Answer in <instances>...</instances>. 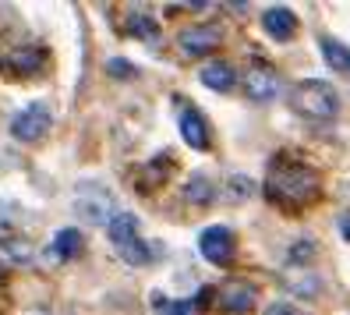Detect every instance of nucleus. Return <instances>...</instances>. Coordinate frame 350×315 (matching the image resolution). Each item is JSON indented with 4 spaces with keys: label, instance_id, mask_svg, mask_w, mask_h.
<instances>
[{
    "label": "nucleus",
    "instance_id": "obj_6",
    "mask_svg": "<svg viewBox=\"0 0 350 315\" xmlns=\"http://www.w3.org/2000/svg\"><path fill=\"white\" fill-rule=\"evenodd\" d=\"M180 107H177V124H180V138L188 142V149H195V153H205L209 149V124H205V117H202V110L198 107H191V103H184V99H177Z\"/></svg>",
    "mask_w": 350,
    "mask_h": 315
},
{
    "label": "nucleus",
    "instance_id": "obj_22",
    "mask_svg": "<svg viewBox=\"0 0 350 315\" xmlns=\"http://www.w3.org/2000/svg\"><path fill=\"white\" fill-rule=\"evenodd\" d=\"M312 251H315L312 241H297V248L291 251V259H294V262H297V259H312Z\"/></svg>",
    "mask_w": 350,
    "mask_h": 315
},
{
    "label": "nucleus",
    "instance_id": "obj_2",
    "mask_svg": "<svg viewBox=\"0 0 350 315\" xmlns=\"http://www.w3.org/2000/svg\"><path fill=\"white\" fill-rule=\"evenodd\" d=\"M291 107L301 114V117H312V121H329L336 117L340 110V96L336 89L322 78H304L291 89Z\"/></svg>",
    "mask_w": 350,
    "mask_h": 315
},
{
    "label": "nucleus",
    "instance_id": "obj_12",
    "mask_svg": "<svg viewBox=\"0 0 350 315\" xmlns=\"http://www.w3.org/2000/svg\"><path fill=\"white\" fill-rule=\"evenodd\" d=\"M198 81L213 92H230L237 86V71L226 64V60H209V64L198 71Z\"/></svg>",
    "mask_w": 350,
    "mask_h": 315
},
{
    "label": "nucleus",
    "instance_id": "obj_5",
    "mask_svg": "<svg viewBox=\"0 0 350 315\" xmlns=\"http://www.w3.org/2000/svg\"><path fill=\"white\" fill-rule=\"evenodd\" d=\"M50 128H53V114H50L46 103H39V99L11 117V135L18 142H39V138H46Z\"/></svg>",
    "mask_w": 350,
    "mask_h": 315
},
{
    "label": "nucleus",
    "instance_id": "obj_8",
    "mask_svg": "<svg viewBox=\"0 0 350 315\" xmlns=\"http://www.w3.org/2000/svg\"><path fill=\"white\" fill-rule=\"evenodd\" d=\"M244 96H248L252 103H269L276 96V71L273 64H252L248 71H244Z\"/></svg>",
    "mask_w": 350,
    "mask_h": 315
},
{
    "label": "nucleus",
    "instance_id": "obj_18",
    "mask_svg": "<svg viewBox=\"0 0 350 315\" xmlns=\"http://www.w3.org/2000/svg\"><path fill=\"white\" fill-rule=\"evenodd\" d=\"M195 301H188V298H180V301H170L167 294H152V312L156 315H195Z\"/></svg>",
    "mask_w": 350,
    "mask_h": 315
},
{
    "label": "nucleus",
    "instance_id": "obj_9",
    "mask_svg": "<svg viewBox=\"0 0 350 315\" xmlns=\"http://www.w3.org/2000/svg\"><path fill=\"white\" fill-rule=\"evenodd\" d=\"M219 301L226 312H234V315H244V312H252L255 301H258V287L248 284V280H226L219 287Z\"/></svg>",
    "mask_w": 350,
    "mask_h": 315
},
{
    "label": "nucleus",
    "instance_id": "obj_3",
    "mask_svg": "<svg viewBox=\"0 0 350 315\" xmlns=\"http://www.w3.org/2000/svg\"><path fill=\"white\" fill-rule=\"evenodd\" d=\"M71 209H75V216L81 223L103 227V223H110V216H113V192L103 181H81L75 188Z\"/></svg>",
    "mask_w": 350,
    "mask_h": 315
},
{
    "label": "nucleus",
    "instance_id": "obj_19",
    "mask_svg": "<svg viewBox=\"0 0 350 315\" xmlns=\"http://www.w3.org/2000/svg\"><path fill=\"white\" fill-rule=\"evenodd\" d=\"M107 71H110L113 78H135V75H138V68L131 64V60H124V57H113V60H107Z\"/></svg>",
    "mask_w": 350,
    "mask_h": 315
},
{
    "label": "nucleus",
    "instance_id": "obj_7",
    "mask_svg": "<svg viewBox=\"0 0 350 315\" xmlns=\"http://www.w3.org/2000/svg\"><path fill=\"white\" fill-rule=\"evenodd\" d=\"M219 39H223V29L219 25H188V29H180L177 36V47L184 57H205V53H213L219 47Z\"/></svg>",
    "mask_w": 350,
    "mask_h": 315
},
{
    "label": "nucleus",
    "instance_id": "obj_10",
    "mask_svg": "<svg viewBox=\"0 0 350 315\" xmlns=\"http://www.w3.org/2000/svg\"><path fill=\"white\" fill-rule=\"evenodd\" d=\"M138 230H142V223H138L135 213H113V216H110V223H107V238H110V244L117 248V255L138 238Z\"/></svg>",
    "mask_w": 350,
    "mask_h": 315
},
{
    "label": "nucleus",
    "instance_id": "obj_1",
    "mask_svg": "<svg viewBox=\"0 0 350 315\" xmlns=\"http://www.w3.org/2000/svg\"><path fill=\"white\" fill-rule=\"evenodd\" d=\"M265 192L273 202H280L283 209H304L322 195V177L315 166H308L301 160H273L269 163V177H265Z\"/></svg>",
    "mask_w": 350,
    "mask_h": 315
},
{
    "label": "nucleus",
    "instance_id": "obj_13",
    "mask_svg": "<svg viewBox=\"0 0 350 315\" xmlns=\"http://www.w3.org/2000/svg\"><path fill=\"white\" fill-rule=\"evenodd\" d=\"M43 60H46L43 47H22V50L11 53V60H0V68H11L18 75H36L39 68H43Z\"/></svg>",
    "mask_w": 350,
    "mask_h": 315
},
{
    "label": "nucleus",
    "instance_id": "obj_11",
    "mask_svg": "<svg viewBox=\"0 0 350 315\" xmlns=\"http://www.w3.org/2000/svg\"><path fill=\"white\" fill-rule=\"evenodd\" d=\"M262 29L273 39H280V43H286V39H294V32H297V14L291 8H269L262 14Z\"/></svg>",
    "mask_w": 350,
    "mask_h": 315
},
{
    "label": "nucleus",
    "instance_id": "obj_15",
    "mask_svg": "<svg viewBox=\"0 0 350 315\" xmlns=\"http://www.w3.org/2000/svg\"><path fill=\"white\" fill-rule=\"evenodd\" d=\"M184 199L188 202H195V205H209L213 199H216V184H213V177L209 174H191L188 177V184H184Z\"/></svg>",
    "mask_w": 350,
    "mask_h": 315
},
{
    "label": "nucleus",
    "instance_id": "obj_23",
    "mask_svg": "<svg viewBox=\"0 0 350 315\" xmlns=\"http://www.w3.org/2000/svg\"><path fill=\"white\" fill-rule=\"evenodd\" d=\"M4 273H8V269H4V262H0V280H4Z\"/></svg>",
    "mask_w": 350,
    "mask_h": 315
},
{
    "label": "nucleus",
    "instance_id": "obj_20",
    "mask_svg": "<svg viewBox=\"0 0 350 315\" xmlns=\"http://www.w3.org/2000/svg\"><path fill=\"white\" fill-rule=\"evenodd\" d=\"M230 188H234V192H230V199H234V202L252 199V192H255V184H252L248 177H230Z\"/></svg>",
    "mask_w": 350,
    "mask_h": 315
},
{
    "label": "nucleus",
    "instance_id": "obj_16",
    "mask_svg": "<svg viewBox=\"0 0 350 315\" xmlns=\"http://www.w3.org/2000/svg\"><path fill=\"white\" fill-rule=\"evenodd\" d=\"M128 32L138 36V39H146L149 47H159V22L149 18L146 11H131L128 14Z\"/></svg>",
    "mask_w": 350,
    "mask_h": 315
},
{
    "label": "nucleus",
    "instance_id": "obj_21",
    "mask_svg": "<svg viewBox=\"0 0 350 315\" xmlns=\"http://www.w3.org/2000/svg\"><path fill=\"white\" fill-rule=\"evenodd\" d=\"M262 315H297V308H294V305H286V301H273Z\"/></svg>",
    "mask_w": 350,
    "mask_h": 315
},
{
    "label": "nucleus",
    "instance_id": "obj_4",
    "mask_svg": "<svg viewBox=\"0 0 350 315\" xmlns=\"http://www.w3.org/2000/svg\"><path fill=\"white\" fill-rule=\"evenodd\" d=\"M198 251H202V259L209 262V266H230L234 255H237V238H234V230L230 227H223V223H213V227H205L202 234H198Z\"/></svg>",
    "mask_w": 350,
    "mask_h": 315
},
{
    "label": "nucleus",
    "instance_id": "obj_17",
    "mask_svg": "<svg viewBox=\"0 0 350 315\" xmlns=\"http://www.w3.org/2000/svg\"><path fill=\"white\" fill-rule=\"evenodd\" d=\"M322 60L329 64V71L333 75H347L350 71V53H347V47L340 43V39H322Z\"/></svg>",
    "mask_w": 350,
    "mask_h": 315
},
{
    "label": "nucleus",
    "instance_id": "obj_14",
    "mask_svg": "<svg viewBox=\"0 0 350 315\" xmlns=\"http://www.w3.org/2000/svg\"><path fill=\"white\" fill-rule=\"evenodd\" d=\"M81 251H85V234H81L78 227L57 230V238H53V255L57 259H78Z\"/></svg>",
    "mask_w": 350,
    "mask_h": 315
}]
</instances>
